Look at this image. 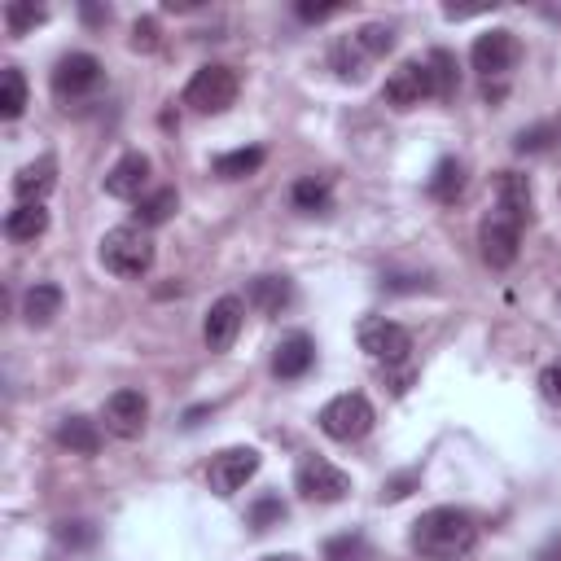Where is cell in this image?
Masks as SVG:
<instances>
[{
	"label": "cell",
	"instance_id": "1",
	"mask_svg": "<svg viewBox=\"0 0 561 561\" xmlns=\"http://www.w3.org/2000/svg\"><path fill=\"white\" fill-rule=\"evenodd\" d=\"M408 544H412V553H421L426 561H456V557L474 553L478 522H474L469 509H456V505L426 509L417 522H412Z\"/></svg>",
	"mask_w": 561,
	"mask_h": 561
},
{
	"label": "cell",
	"instance_id": "2",
	"mask_svg": "<svg viewBox=\"0 0 561 561\" xmlns=\"http://www.w3.org/2000/svg\"><path fill=\"white\" fill-rule=\"evenodd\" d=\"M154 237H150V228H141V224H119V228H110L106 237H101V246H97V259H101V268L114 272V277H123V281H141L145 272L154 268Z\"/></svg>",
	"mask_w": 561,
	"mask_h": 561
},
{
	"label": "cell",
	"instance_id": "3",
	"mask_svg": "<svg viewBox=\"0 0 561 561\" xmlns=\"http://www.w3.org/2000/svg\"><path fill=\"white\" fill-rule=\"evenodd\" d=\"M395 49V27L391 22H364L351 36H338L334 49H329V66L342 75V79H360L377 57H386Z\"/></svg>",
	"mask_w": 561,
	"mask_h": 561
},
{
	"label": "cell",
	"instance_id": "4",
	"mask_svg": "<svg viewBox=\"0 0 561 561\" xmlns=\"http://www.w3.org/2000/svg\"><path fill=\"white\" fill-rule=\"evenodd\" d=\"M242 93V79H237L233 66H198L193 79L185 84V106L193 114H224Z\"/></svg>",
	"mask_w": 561,
	"mask_h": 561
},
{
	"label": "cell",
	"instance_id": "5",
	"mask_svg": "<svg viewBox=\"0 0 561 561\" xmlns=\"http://www.w3.org/2000/svg\"><path fill=\"white\" fill-rule=\"evenodd\" d=\"M373 421H377V412L360 391L334 395L325 408H320V430H325L334 443H360L364 434L373 430Z\"/></svg>",
	"mask_w": 561,
	"mask_h": 561
},
{
	"label": "cell",
	"instance_id": "6",
	"mask_svg": "<svg viewBox=\"0 0 561 561\" xmlns=\"http://www.w3.org/2000/svg\"><path fill=\"white\" fill-rule=\"evenodd\" d=\"M294 491L312 505H338L351 491V474L334 461H325V456H303L299 469H294Z\"/></svg>",
	"mask_w": 561,
	"mask_h": 561
},
{
	"label": "cell",
	"instance_id": "7",
	"mask_svg": "<svg viewBox=\"0 0 561 561\" xmlns=\"http://www.w3.org/2000/svg\"><path fill=\"white\" fill-rule=\"evenodd\" d=\"M360 351L369 360L386 364V369H395V364H408V356H412V334L399 320L369 316V320H360Z\"/></svg>",
	"mask_w": 561,
	"mask_h": 561
},
{
	"label": "cell",
	"instance_id": "8",
	"mask_svg": "<svg viewBox=\"0 0 561 561\" xmlns=\"http://www.w3.org/2000/svg\"><path fill=\"white\" fill-rule=\"evenodd\" d=\"M518 246H522V224L509 220L505 211H491L483 224H478V250H483V263L496 272H505L518 263Z\"/></svg>",
	"mask_w": 561,
	"mask_h": 561
},
{
	"label": "cell",
	"instance_id": "9",
	"mask_svg": "<svg viewBox=\"0 0 561 561\" xmlns=\"http://www.w3.org/2000/svg\"><path fill=\"white\" fill-rule=\"evenodd\" d=\"M518 62H522V44L505 27L483 31V36L474 40V49H469V66H474L483 79H505Z\"/></svg>",
	"mask_w": 561,
	"mask_h": 561
},
{
	"label": "cell",
	"instance_id": "10",
	"mask_svg": "<svg viewBox=\"0 0 561 561\" xmlns=\"http://www.w3.org/2000/svg\"><path fill=\"white\" fill-rule=\"evenodd\" d=\"M434 97V84H430V66L421 62V57H408V62H399L391 75H386L382 84V101L391 110H417L421 101Z\"/></svg>",
	"mask_w": 561,
	"mask_h": 561
},
{
	"label": "cell",
	"instance_id": "11",
	"mask_svg": "<svg viewBox=\"0 0 561 561\" xmlns=\"http://www.w3.org/2000/svg\"><path fill=\"white\" fill-rule=\"evenodd\" d=\"M255 474H259V452L255 448H224V452L211 456L206 483H211L215 496H237Z\"/></svg>",
	"mask_w": 561,
	"mask_h": 561
},
{
	"label": "cell",
	"instance_id": "12",
	"mask_svg": "<svg viewBox=\"0 0 561 561\" xmlns=\"http://www.w3.org/2000/svg\"><path fill=\"white\" fill-rule=\"evenodd\" d=\"M49 84H53L57 101H79L101 84V62L93 53H66V57H57Z\"/></svg>",
	"mask_w": 561,
	"mask_h": 561
},
{
	"label": "cell",
	"instance_id": "13",
	"mask_svg": "<svg viewBox=\"0 0 561 561\" xmlns=\"http://www.w3.org/2000/svg\"><path fill=\"white\" fill-rule=\"evenodd\" d=\"M101 421H106V434H114V439H141L145 421H150V399L132 391V386H123V391H114L106 399Z\"/></svg>",
	"mask_w": 561,
	"mask_h": 561
},
{
	"label": "cell",
	"instance_id": "14",
	"mask_svg": "<svg viewBox=\"0 0 561 561\" xmlns=\"http://www.w3.org/2000/svg\"><path fill=\"white\" fill-rule=\"evenodd\" d=\"M242 320H246V303L237 294H224V299L211 303V312L202 320V338L211 351H228L242 334Z\"/></svg>",
	"mask_w": 561,
	"mask_h": 561
},
{
	"label": "cell",
	"instance_id": "15",
	"mask_svg": "<svg viewBox=\"0 0 561 561\" xmlns=\"http://www.w3.org/2000/svg\"><path fill=\"white\" fill-rule=\"evenodd\" d=\"M316 364V342L312 334H303V329H294V334H285L277 342V356H272V373L281 377V382H299V377Z\"/></svg>",
	"mask_w": 561,
	"mask_h": 561
},
{
	"label": "cell",
	"instance_id": "16",
	"mask_svg": "<svg viewBox=\"0 0 561 561\" xmlns=\"http://www.w3.org/2000/svg\"><path fill=\"white\" fill-rule=\"evenodd\" d=\"M145 185H150V158L145 154H123L119 163L106 171V193L119 202H132V198L141 202Z\"/></svg>",
	"mask_w": 561,
	"mask_h": 561
},
{
	"label": "cell",
	"instance_id": "17",
	"mask_svg": "<svg viewBox=\"0 0 561 561\" xmlns=\"http://www.w3.org/2000/svg\"><path fill=\"white\" fill-rule=\"evenodd\" d=\"M62 285L53 281H36L27 294H22V320H27L31 329H49L57 316H62Z\"/></svg>",
	"mask_w": 561,
	"mask_h": 561
},
{
	"label": "cell",
	"instance_id": "18",
	"mask_svg": "<svg viewBox=\"0 0 561 561\" xmlns=\"http://www.w3.org/2000/svg\"><path fill=\"white\" fill-rule=\"evenodd\" d=\"M496 211H505L509 220L526 224L535 211V193H531V180L518 176V171H500L496 180Z\"/></svg>",
	"mask_w": 561,
	"mask_h": 561
},
{
	"label": "cell",
	"instance_id": "19",
	"mask_svg": "<svg viewBox=\"0 0 561 561\" xmlns=\"http://www.w3.org/2000/svg\"><path fill=\"white\" fill-rule=\"evenodd\" d=\"M246 303L263 316H281L294 303V281L290 277H255L246 285Z\"/></svg>",
	"mask_w": 561,
	"mask_h": 561
},
{
	"label": "cell",
	"instance_id": "20",
	"mask_svg": "<svg viewBox=\"0 0 561 561\" xmlns=\"http://www.w3.org/2000/svg\"><path fill=\"white\" fill-rule=\"evenodd\" d=\"M57 189V158H36V163H27L14 176V193H18V202H44L49 193Z\"/></svg>",
	"mask_w": 561,
	"mask_h": 561
},
{
	"label": "cell",
	"instance_id": "21",
	"mask_svg": "<svg viewBox=\"0 0 561 561\" xmlns=\"http://www.w3.org/2000/svg\"><path fill=\"white\" fill-rule=\"evenodd\" d=\"M44 233H49V211H44V202H18L14 211L5 215L9 242H36Z\"/></svg>",
	"mask_w": 561,
	"mask_h": 561
},
{
	"label": "cell",
	"instance_id": "22",
	"mask_svg": "<svg viewBox=\"0 0 561 561\" xmlns=\"http://www.w3.org/2000/svg\"><path fill=\"white\" fill-rule=\"evenodd\" d=\"M57 443L71 448L75 456H97L101 452V426L88 421V417H79V412H71V417L57 421Z\"/></svg>",
	"mask_w": 561,
	"mask_h": 561
},
{
	"label": "cell",
	"instance_id": "23",
	"mask_svg": "<svg viewBox=\"0 0 561 561\" xmlns=\"http://www.w3.org/2000/svg\"><path fill=\"white\" fill-rule=\"evenodd\" d=\"M290 202L299 206V211H307V215L329 211V206H334V180L329 176H299L294 180V189H290Z\"/></svg>",
	"mask_w": 561,
	"mask_h": 561
},
{
	"label": "cell",
	"instance_id": "24",
	"mask_svg": "<svg viewBox=\"0 0 561 561\" xmlns=\"http://www.w3.org/2000/svg\"><path fill=\"white\" fill-rule=\"evenodd\" d=\"M176 211H180V193L176 189H154V193H145V198L136 202V224L158 228V224H167Z\"/></svg>",
	"mask_w": 561,
	"mask_h": 561
},
{
	"label": "cell",
	"instance_id": "25",
	"mask_svg": "<svg viewBox=\"0 0 561 561\" xmlns=\"http://www.w3.org/2000/svg\"><path fill=\"white\" fill-rule=\"evenodd\" d=\"M22 110H27V75L18 66H5L0 71V119L14 123Z\"/></svg>",
	"mask_w": 561,
	"mask_h": 561
},
{
	"label": "cell",
	"instance_id": "26",
	"mask_svg": "<svg viewBox=\"0 0 561 561\" xmlns=\"http://www.w3.org/2000/svg\"><path fill=\"white\" fill-rule=\"evenodd\" d=\"M465 189V163H456V158H439V167L430 171V198L439 202H456Z\"/></svg>",
	"mask_w": 561,
	"mask_h": 561
},
{
	"label": "cell",
	"instance_id": "27",
	"mask_svg": "<svg viewBox=\"0 0 561 561\" xmlns=\"http://www.w3.org/2000/svg\"><path fill=\"white\" fill-rule=\"evenodd\" d=\"M259 167H263V150H259V145H242V150L215 158V176H220V180H246V176H255Z\"/></svg>",
	"mask_w": 561,
	"mask_h": 561
},
{
	"label": "cell",
	"instance_id": "28",
	"mask_svg": "<svg viewBox=\"0 0 561 561\" xmlns=\"http://www.w3.org/2000/svg\"><path fill=\"white\" fill-rule=\"evenodd\" d=\"M430 66V84H434V97H452L456 88H461V71H456V57L448 49H434L426 57Z\"/></svg>",
	"mask_w": 561,
	"mask_h": 561
},
{
	"label": "cell",
	"instance_id": "29",
	"mask_svg": "<svg viewBox=\"0 0 561 561\" xmlns=\"http://www.w3.org/2000/svg\"><path fill=\"white\" fill-rule=\"evenodd\" d=\"M44 18H49V9L36 5V0H9L5 5V27L14 31V36H27V31L40 27Z\"/></svg>",
	"mask_w": 561,
	"mask_h": 561
},
{
	"label": "cell",
	"instance_id": "30",
	"mask_svg": "<svg viewBox=\"0 0 561 561\" xmlns=\"http://www.w3.org/2000/svg\"><path fill=\"white\" fill-rule=\"evenodd\" d=\"M325 561H369V544H364V535H334V540L325 544Z\"/></svg>",
	"mask_w": 561,
	"mask_h": 561
},
{
	"label": "cell",
	"instance_id": "31",
	"mask_svg": "<svg viewBox=\"0 0 561 561\" xmlns=\"http://www.w3.org/2000/svg\"><path fill=\"white\" fill-rule=\"evenodd\" d=\"M132 49H136V53H154V49H158V22H154V18H136V27H132Z\"/></svg>",
	"mask_w": 561,
	"mask_h": 561
},
{
	"label": "cell",
	"instance_id": "32",
	"mask_svg": "<svg viewBox=\"0 0 561 561\" xmlns=\"http://www.w3.org/2000/svg\"><path fill=\"white\" fill-rule=\"evenodd\" d=\"M285 518V505H281V500H259V505L255 509H250V522H255V531H268V522H281Z\"/></svg>",
	"mask_w": 561,
	"mask_h": 561
},
{
	"label": "cell",
	"instance_id": "33",
	"mask_svg": "<svg viewBox=\"0 0 561 561\" xmlns=\"http://www.w3.org/2000/svg\"><path fill=\"white\" fill-rule=\"evenodd\" d=\"M548 136H553V128H531V132H518L513 150H518V154H540V150H548Z\"/></svg>",
	"mask_w": 561,
	"mask_h": 561
},
{
	"label": "cell",
	"instance_id": "34",
	"mask_svg": "<svg viewBox=\"0 0 561 561\" xmlns=\"http://www.w3.org/2000/svg\"><path fill=\"white\" fill-rule=\"evenodd\" d=\"M540 391H544L548 404H561V356L540 373Z\"/></svg>",
	"mask_w": 561,
	"mask_h": 561
},
{
	"label": "cell",
	"instance_id": "35",
	"mask_svg": "<svg viewBox=\"0 0 561 561\" xmlns=\"http://www.w3.org/2000/svg\"><path fill=\"white\" fill-rule=\"evenodd\" d=\"M342 14V5H299V18L303 22H325V18H334Z\"/></svg>",
	"mask_w": 561,
	"mask_h": 561
},
{
	"label": "cell",
	"instance_id": "36",
	"mask_svg": "<svg viewBox=\"0 0 561 561\" xmlns=\"http://www.w3.org/2000/svg\"><path fill=\"white\" fill-rule=\"evenodd\" d=\"M84 18H88V22H110V9H93V5H84Z\"/></svg>",
	"mask_w": 561,
	"mask_h": 561
},
{
	"label": "cell",
	"instance_id": "37",
	"mask_svg": "<svg viewBox=\"0 0 561 561\" xmlns=\"http://www.w3.org/2000/svg\"><path fill=\"white\" fill-rule=\"evenodd\" d=\"M544 14H548V18H553V22H561V5H548V9H544Z\"/></svg>",
	"mask_w": 561,
	"mask_h": 561
},
{
	"label": "cell",
	"instance_id": "38",
	"mask_svg": "<svg viewBox=\"0 0 561 561\" xmlns=\"http://www.w3.org/2000/svg\"><path fill=\"white\" fill-rule=\"evenodd\" d=\"M263 561H299L294 553H281V557H263Z\"/></svg>",
	"mask_w": 561,
	"mask_h": 561
}]
</instances>
